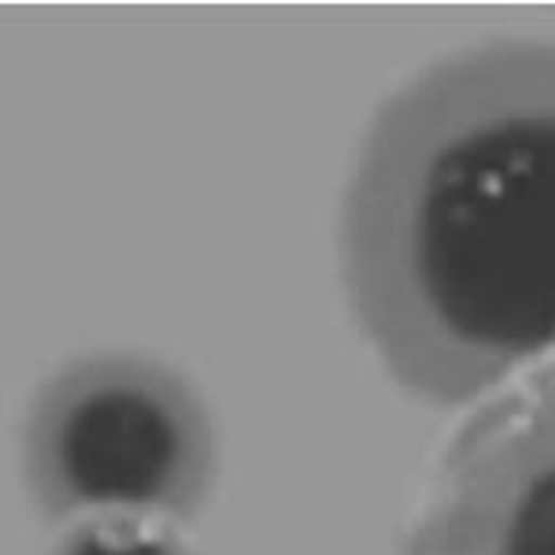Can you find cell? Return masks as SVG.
<instances>
[{"label":"cell","instance_id":"obj_1","mask_svg":"<svg viewBox=\"0 0 555 555\" xmlns=\"http://www.w3.org/2000/svg\"><path fill=\"white\" fill-rule=\"evenodd\" d=\"M352 315L437 408L555 360V41L444 56L374 112L341 201Z\"/></svg>","mask_w":555,"mask_h":555},{"label":"cell","instance_id":"obj_2","mask_svg":"<svg viewBox=\"0 0 555 555\" xmlns=\"http://www.w3.org/2000/svg\"><path fill=\"white\" fill-rule=\"evenodd\" d=\"M215 467L201 389L156 356H78L26 404L23 478L49 522L130 515L182 526L208 504Z\"/></svg>","mask_w":555,"mask_h":555},{"label":"cell","instance_id":"obj_3","mask_svg":"<svg viewBox=\"0 0 555 555\" xmlns=\"http://www.w3.org/2000/svg\"><path fill=\"white\" fill-rule=\"evenodd\" d=\"M400 555H555V360L455 429Z\"/></svg>","mask_w":555,"mask_h":555},{"label":"cell","instance_id":"obj_4","mask_svg":"<svg viewBox=\"0 0 555 555\" xmlns=\"http://www.w3.org/2000/svg\"><path fill=\"white\" fill-rule=\"evenodd\" d=\"M49 555H196L185 541L182 526L156 522V518H130V515H101L78 518Z\"/></svg>","mask_w":555,"mask_h":555}]
</instances>
